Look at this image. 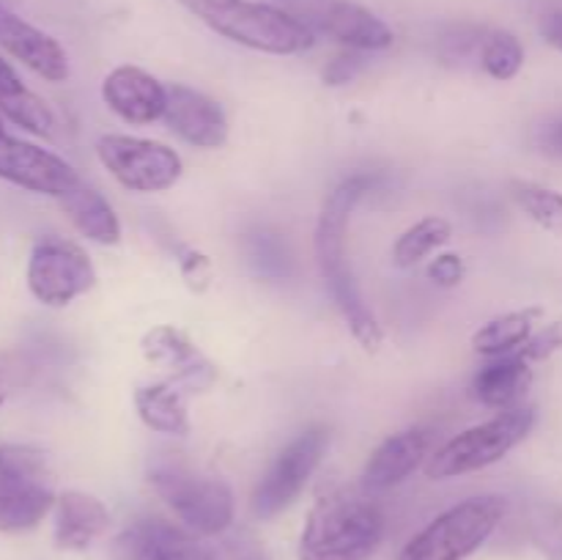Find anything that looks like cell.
I'll use <instances>...</instances> for the list:
<instances>
[{"mask_svg": "<svg viewBox=\"0 0 562 560\" xmlns=\"http://www.w3.org/2000/svg\"><path fill=\"white\" fill-rule=\"evenodd\" d=\"M431 450V432L420 426L404 428L390 434L376 445L362 467V489L371 494L387 492V489L404 483L423 461H428Z\"/></svg>", "mask_w": 562, "mask_h": 560, "instance_id": "16", "label": "cell"}, {"mask_svg": "<svg viewBox=\"0 0 562 560\" xmlns=\"http://www.w3.org/2000/svg\"><path fill=\"white\" fill-rule=\"evenodd\" d=\"M0 179L20 190L60 201L66 192L80 184L82 176L60 154L16 137L0 119Z\"/></svg>", "mask_w": 562, "mask_h": 560, "instance_id": "10", "label": "cell"}, {"mask_svg": "<svg viewBox=\"0 0 562 560\" xmlns=\"http://www.w3.org/2000/svg\"><path fill=\"white\" fill-rule=\"evenodd\" d=\"M362 69H366V53L344 47V53H338L333 60H327V66H324L322 71V80L324 86L338 88L355 80Z\"/></svg>", "mask_w": 562, "mask_h": 560, "instance_id": "30", "label": "cell"}, {"mask_svg": "<svg viewBox=\"0 0 562 560\" xmlns=\"http://www.w3.org/2000/svg\"><path fill=\"white\" fill-rule=\"evenodd\" d=\"M510 198L516 206L538 225V228L549 231L552 236L562 239V192L554 187L538 184L530 179H514L508 184Z\"/></svg>", "mask_w": 562, "mask_h": 560, "instance_id": "26", "label": "cell"}, {"mask_svg": "<svg viewBox=\"0 0 562 560\" xmlns=\"http://www.w3.org/2000/svg\"><path fill=\"white\" fill-rule=\"evenodd\" d=\"M97 157L124 190L137 195L170 190L184 173L181 154L168 143L148 141V137L110 132L97 141Z\"/></svg>", "mask_w": 562, "mask_h": 560, "instance_id": "8", "label": "cell"}, {"mask_svg": "<svg viewBox=\"0 0 562 560\" xmlns=\"http://www.w3.org/2000/svg\"><path fill=\"white\" fill-rule=\"evenodd\" d=\"M313 31H324L346 49H360V53L387 49L395 38L382 16L355 0H322Z\"/></svg>", "mask_w": 562, "mask_h": 560, "instance_id": "17", "label": "cell"}, {"mask_svg": "<svg viewBox=\"0 0 562 560\" xmlns=\"http://www.w3.org/2000/svg\"><path fill=\"white\" fill-rule=\"evenodd\" d=\"M102 102L126 124H154L168 108V86L140 66H115L102 80Z\"/></svg>", "mask_w": 562, "mask_h": 560, "instance_id": "15", "label": "cell"}, {"mask_svg": "<svg viewBox=\"0 0 562 560\" xmlns=\"http://www.w3.org/2000/svg\"><path fill=\"white\" fill-rule=\"evenodd\" d=\"M148 486L173 511L176 519L198 536H223L234 525L236 500L223 478L206 475L179 461H162L148 467Z\"/></svg>", "mask_w": 562, "mask_h": 560, "instance_id": "5", "label": "cell"}, {"mask_svg": "<svg viewBox=\"0 0 562 560\" xmlns=\"http://www.w3.org/2000/svg\"><path fill=\"white\" fill-rule=\"evenodd\" d=\"M527 533L547 560H562V505L536 500L527 508Z\"/></svg>", "mask_w": 562, "mask_h": 560, "instance_id": "29", "label": "cell"}, {"mask_svg": "<svg viewBox=\"0 0 562 560\" xmlns=\"http://www.w3.org/2000/svg\"><path fill=\"white\" fill-rule=\"evenodd\" d=\"M543 146L549 148V152L554 154H562V124H554L552 130L543 135Z\"/></svg>", "mask_w": 562, "mask_h": 560, "instance_id": "37", "label": "cell"}, {"mask_svg": "<svg viewBox=\"0 0 562 560\" xmlns=\"http://www.w3.org/2000/svg\"><path fill=\"white\" fill-rule=\"evenodd\" d=\"M53 516V541L60 552H86L110 527L108 505L80 489L60 492L55 500Z\"/></svg>", "mask_w": 562, "mask_h": 560, "instance_id": "18", "label": "cell"}, {"mask_svg": "<svg viewBox=\"0 0 562 560\" xmlns=\"http://www.w3.org/2000/svg\"><path fill=\"white\" fill-rule=\"evenodd\" d=\"M0 49L47 82H64L69 77V55L64 44L5 3H0Z\"/></svg>", "mask_w": 562, "mask_h": 560, "instance_id": "14", "label": "cell"}, {"mask_svg": "<svg viewBox=\"0 0 562 560\" xmlns=\"http://www.w3.org/2000/svg\"><path fill=\"white\" fill-rule=\"evenodd\" d=\"M536 410L532 406H510V410L497 412L488 421L456 434L448 443L439 445L428 461L423 464L431 481H448V478L470 475L486 467L503 461L510 450L519 448L530 432L536 428Z\"/></svg>", "mask_w": 562, "mask_h": 560, "instance_id": "4", "label": "cell"}, {"mask_svg": "<svg viewBox=\"0 0 562 560\" xmlns=\"http://www.w3.org/2000/svg\"><path fill=\"white\" fill-rule=\"evenodd\" d=\"M453 236V225L439 214L417 220L415 225L404 231L393 245V264L398 269H412L420 261L431 258L439 247H445Z\"/></svg>", "mask_w": 562, "mask_h": 560, "instance_id": "25", "label": "cell"}, {"mask_svg": "<svg viewBox=\"0 0 562 560\" xmlns=\"http://www.w3.org/2000/svg\"><path fill=\"white\" fill-rule=\"evenodd\" d=\"M135 412L143 421V426L168 437H187L192 428L190 412H187V395L176 384L165 382H146L137 384L135 393Z\"/></svg>", "mask_w": 562, "mask_h": 560, "instance_id": "23", "label": "cell"}, {"mask_svg": "<svg viewBox=\"0 0 562 560\" xmlns=\"http://www.w3.org/2000/svg\"><path fill=\"white\" fill-rule=\"evenodd\" d=\"M179 269L192 291H206L212 283V258L195 247H184L179 253Z\"/></svg>", "mask_w": 562, "mask_h": 560, "instance_id": "31", "label": "cell"}, {"mask_svg": "<svg viewBox=\"0 0 562 560\" xmlns=\"http://www.w3.org/2000/svg\"><path fill=\"white\" fill-rule=\"evenodd\" d=\"M543 318V307H519V311L499 313V316L488 318L483 327L472 333V351L486 360L503 355H516L521 346L536 335L538 324Z\"/></svg>", "mask_w": 562, "mask_h": 560, "instance_id": "24", "label": "cell"}, {"mask_svg": "<svg viewBox=\"0 0 562 560\" xmlns=\"http://www.w3.org/2000/svg\"><path fill=\"white\" fill-rule=\"evenodd\" d=\"M560 349H562V318L560 322L538 327L536 335L521 346V355H525L530 362H538V360H547V357H552L554 351Z\"/></svg>", "mask_w": 562, "mask_h": 560, "instance_id": "33", "label": "cell"}, {"mask_svg": "<svg viewBox=\"0 0 562 560\" xmlns=\"http://www.w3.org/2000/svg\"><path fill=\"white\" fill-rule=\"evenodd\" d=\"M11 384H14V366H11L9 357L0 351V406H3L5 399H9Z\"/></svg>", "mask_w": 562, "mask_h": 560, "instance_id": "36", "label": "cell"}, {"mask_svg": "<svg viewBox=\"0 0 562 560\" xmlns=\"http://www.w3.org/2000/svg\"><path fill=\"white\" fill-rule=\"evenodd\" d=\"M327 448L329 428L311 426L302 434H296V437L274 456V461L267 467L261 481H258L250 503L252 514H256L258 519H274V516L283 514L285 508H291V505L300 500V494L305 492L307 481H311L313 472L318 470Z\"/></svg>", "mask_w": 562, "mask_h": 560, "instance_id": "9", "label": "cell"}, {"mask_svg": "<svg viewBox=\"0 0 562 560\" xmlns=\"http://www.w3.org/2000/svg\"><path fill=\"white\" fill-rule=\"evenodd\" d=\"M140 355L151 366L165 368L168 382L176 384L184 395L206 393L217 382V368L209 357L201 355L190 335L173 324H157L140 338Z\"/></svg>", "mask_w": 562, "mask_h": 560, "instance_id": "12", "label": "cell"}, {"mask_svg": "<svg viewBox=\"0 0 562 560\" xmlns=\"http://www.w3.org/2000/svg\"><path fill=\"white\" fill-rule=\"evenodd\" d=\"M245 253L258 278L285 280L291 275V256L283 236L269 228H256L245 234Z\"/></svg>", "mask_w": 562, "mask_h": 560, "instance_id": "27", "label": "cell"}, {"mask_svg": "<svg viewBox=\"0 0 562 560\" xmlns=\"http://www.w3.org/2000/svg\"><path fill=\"white\" fill-rule=\"evenodd\" d=\"M0 119L38 137L55 135V113L36 91L25 86L14 66L0 55Z\"/></svg>", "mask_w": 562, "mask_h": 560, "instance_id": "22", "label": "cell"}, {"mask_svg": "<svg viewBox=\"0 0 562 560\" xmlns=\"http://www.w3.org/2000/svg\"><path fill=\"white\" fill-rule=\"evenodd\" d=\"M426 272L428 280H431L434 285H439V289H456V285L464 283L467 267L464 258H461L459 253H442V256H437L428 264Z\"/></svg>", "mask_w": 562, "mask_h": 560, "instance_id": "32", "label": "cell"}, {"mask_svg": "<svg viewBox=\"0 0 562 560\" xmlns=\"http://www.w3.org/2000/svg\"><path fill=\"white\" fill-rule=\"evenodd\" d=\"M113 560H223V547H214L184 525L159 516H143L126 525L110 544Z\"/></svg>", "mask_w": 562, "mask_h": 560, "instance_id": "11", "label": "cell"}, {"mask_svg": "<svg viewBox=\"0 0 562 560\" xmlns=\"http://www.w3.org/2000/svg\"><path fill=\"white\" fill-rule=\"evenodd\" d=\"M58 203L66 217H69V223L77 228V234L86 236L88 242H97V245L104 247L121 242V220L115 214L113 203L97 187L88 184L86 179L75 190L66 192Z\"/></svg>", "mask_w": 562, "mask_h": 560, "instance_id": "21", "label": "cell"}, {"mask_svg": "<svg viewBox=\"0 0 562 560\" xmlns=\"http://www.w3.org/2000/svg\"><path fill=\"white\" fill-rule=\"evenodd\" d=\"M538 33H541V38L549 47L562 53V5L543 11L541 20H538Z\"/></svg>", "mask_w": 562, "mask_h": 560, "instance_id": "34", "label": "cell"}, {"mask_svg": "<svg viewBox=\"0 0 562 560\" xmlns=\"http://www.w3.org/2000/svg\"><path fill=\"white\" fill-rule=\"evenodd\" d=\"M373 176L355 173L349 179L340 181L322 203V212L316 220V236H313V247H316V261L322 269L324 283L333 291V300L338 305L340 316H344L346 327L351 329L357 344L366 351L376 355L384 344L382 324H379L376 313L362 296L360 283L351 269L349 253H346V234H349L351 212L357 203L371 192Z\"/></svg>", "mask_w": 562, "mask_h": 560, "instance_id": "1", "label": "cell"}, {"mask_svg": "<svg viewBox=\"0 0 562 560\" xmlns=\"http://www.w3.org/2000/svg\"><path fill=\"white\" fill-rule=\"evenodd\" d=\"M477 58H481L483 71H486L492 80L508 82L514 80L521 71V66H525V47H521L516 33L497 27V31L486 33Z\"/></svg>", "mask_w": 562, "mask_h": 560, "instance_id": "28", "label": "cell"}, {"mask_svg": "<svg viewBox=\"0 0 562 560\" xmlns=\"http://www.w3.org/2000/svg\"><path fill=\"white\" fill-rule=\"evenodd\" d=\"M505 497L477 494L450 505L406 541L398 560H470L505 516Z\"/></svg>", "mask_w": 562, "mask_h": 560, "instance_id": "6", "label": "cell"}, {"mask_svg": "<svg viewBox=\"0 0 562 560\" xmlns=\"http://www.w3.org/2000/svg\"><path fill=\"white\" fill-rule=\"evenodd\" d=\"M53 481L0 472V533H27L55 508Z\"/></svg>", "mask_w": 562, "mask_h": 560, "instance_id": "19", "label": "cell"}, {"mask_svg": "<svg viewBox=\"0 0 562 560\" xmlns=\"http://www.w3.org/2000/svg\"><path fill=\"white\" fill-rule=\"evenodd\" d=\"M217 36L267 55H302L316 44V31L283 5L261 0H176Z\"/></svg>", "mask_w": 562, "mask_h": 560, "instance_id": "3", "label": "cell"}, {"mask_svg": "<svg viewBox=\"0 0 562 560\" xmlns=\"http://www.w3.org/2000/svg\"><path fill=\"white\" fill-rule=\"evenodd\" d=\"M223 560H263V552L252 538L236 536L223 544Z\"/></svg>", "mask_w": 562, "mask_h": 560, "instance_id": "35", "label": "cell"}, {"mask_svg": "<svg viewBox=\"0 0 562 560\" xmlns=\"http://www.w3.org/2000/svg\"><path fill=\"white\" fill-rule=\"evenodd\" d=\"M162 121L179 141L201 152H214L228 143L231 126L223 104L184 82L168 86V108Z\"/></svg>", "mask_w": 562, "mask_h": 560, "instance_id": "13", "label": "cell"}, {"mask_svg": "<svg viewBox=\"0 0 562 560\" xmlns=\"http://www.w3.org/2000/svg\"><path fill=\"white\" fill-rule=\"evenodd\" d=\"M532 384V362L521 351L492 357L472 379V395L488 410H510L519 406Z\"/></svg>", "mask_w": 562, "mask_h": 560, "instance_id": "20", "label": "cell"}, {"mask_svg": "<svg viewBox=\"0 0 562 560\" xmlns=\"http://www.w3.org/2000/svg\"><path fill=\"white\" fill-rule=\"evenodd\" d=\"M27 291L44 307H66L97 285V267L77 242L44 234L33 242L25 267Z\"/></svg>", "mask_w": 562, "mask_h": 560, "instance_id": "7", "label": "cell"}, {"mask_svg": "<svg viewBox=\"0 0 562 560\" xmlns=\"http://www.w3.org/2000/svg\"><path fill=\"white\" fill-rule=\"evenodd\" d=\"M384 511L371 492L333 489L311 505L302 525L300 560H371L384 538Z\"/></svg>", "mask_w": 562, "mask_h": 560, "instance_id": "2", "label": "cell"}]
</instances>
